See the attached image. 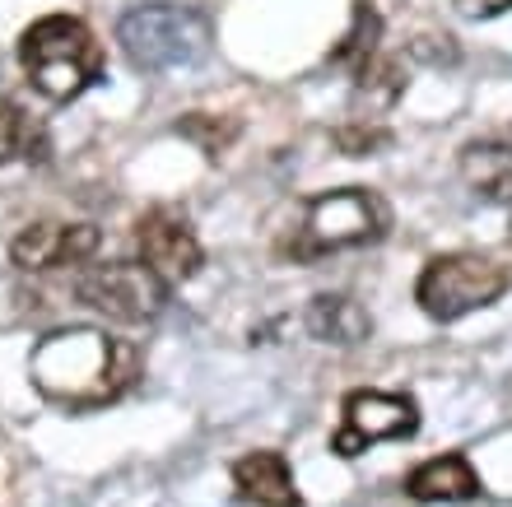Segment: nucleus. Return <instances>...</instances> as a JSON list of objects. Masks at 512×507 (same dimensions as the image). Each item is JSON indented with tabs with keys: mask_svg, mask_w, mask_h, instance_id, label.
I'll list each match as a JSON object with an SVG mask.
<instances>
[{
	"mask_svg": "<svg viewBox=\"0 0 512 507\" xmlns=\"http://www.w3.org/2000/svg\"><path fill=\"white\" fill-rule=\"evenodd\" d=\"M28 373L47 401L66 405V410H98V405L117 401L140 377V349L103 331H89V326H70V331L38 340Z\"/></svg>",
	"mask_w": 512,
	"mask_h": 507,
	"instance_id": "obj_1",
	"label": "nucleus"
},
{
	"mask_svg": "<svg viewBox=\"0 0 512 507\" xmlns=\"http://www.w3.org/2000/svg\"><path fill=\"white\" fill-rule=\"evenodd\" d=\"M19 61H24L28 80L38 94H47L52 103H70L80 98L89 84H98L103 75V47L89 33L84 19L70 14H47L33 28H24L19 38Z\"/></svg>",
	"mask_w": 512,
	"mask_h": 507,
	"instance_id": "obj_2",
	"label": "nucleus"
},
{
	"mask_svg": "<svg viewBox=\"0 0 512 507\" xmlns=\"http://www.w3.org/2000/svg\"><path fill=\"white\" fill-rule=\"evenodd\" d=\"M117 42H122L126 61L135 70H182L196 66L210 52V19L191 5H173V0H154V5H135L117 24Z\"/></svg>",
	"mask_w": 512,
	"mask_h": 507,
	"instance_id": "obj_3",
	"label": "nucleus"
},
{
	"mask_svg": "<svg viewBox=\"0 0 512 507\" xmlns=\"http://www.w3.org/2000/svg\"><path fill=\"white\" fill-rule=\"evenodd\" d=\"M508 294V270L494 256L480 252H447L433 256L429 266L419 270L415 303L429 312L433 321H457L475 307H489Z\"/></svg>",
	"mask_w": 512,
	"mask_h": 507,
	"instance_id": "obj_4",
	"label": "nucleus"
},
{
	"mask_svg": "<svg viewBox=\"0 0 512 507\" xmlns=\"http://www.w3.org/2000/svg\"><path fill=\"white\" fill-rule=\"evenodd\" d=\"M387 233V205L364 187H345V191H322L312 196L303 210V228L289 242V252L298 261H312L322 252H340V247H359Z\"/></svg>",
	"mask_w": 512,
	"mask_h": 507,
	"instance_id": "obj_5",
	"label": "nucleus"
},
{
	"mask_svg": "<svg viewBox=\"0 0 512 507\" xmlns=\"http://www.w3.org/2000/svg\"><path fill=\"white\" fill-rule=\"evenodd\" d=\"M75 294L84 307H94L112 321H154L168 303V284L145 266V261H108V266H89L75 280Z\"/></svg>",
	"mask_w": 512,
	"mask_h": 507,
	"instance_id": "obj_6",
	"label": "nucleus"
},
{
	"mask_svg": "<svg viewBox=\"0 0 512 507\" xmlns=\"http://www.w3.org/2000/svg\"><path fill=\"white\" fill-rule=\"evenodd\" d=\"M419 428V405L401 391H350L345 396V424L331 438V452L336 456H359L368 452L373 442L387 438H410Z\"/></svg>",
	"mask_w": 512,
	"mask_h": 507,
	"instance_id": "obj_7",
	"label": "nucleus"
},
{
	"mask_svg": "<svg viewBox=\"0 0 512 507\" xmlns=\"http://www.w3.org/2000/svg\"><path fill=\"white\" fill-rule=\"evenodd\" d=\"M135 238H140V256H145V266L154 270L163 284L191 280V275L201 270V261H205L201 242H196L191 224L177 210H149L145 219H140V233H135Z\"/></svg>",
	"mask_w": 512,
	"mask_h": 507,
	"instance_id": "obj_8",
	"label": "nucleus"
},
{
	"mask_svg": "<svg viewBox=\"0 0 512 507\" xmlns=\"http://www.w3.org/2000/svg\"><path fill=\"white\" fill-rule=\"evenodd\" d=\"M98 252V228L94 224H28L14 238L10 256L19 270H56V266H84Z\"/></svg>",
	"mask_w": 512,
	"mask_h": 507,
	"instance_id": "obj_9",
	"label": "nucleus"
},
{
	"mask_svg": "<svg viewBox=\"0 0 512 507\" xmlns=\"http://www.w3.org/2000/svg\"><path fill=\"white\" fill-rule=\"evenodd\" d=\"M233 484H238V498L256 507H303L294 489V470L280 452H247L238 466H233Z\"/></svg>",
	"mask_w": 512,
	"mask_h": 507,
	"instance_id": "obj_10",
	"label": "nucleus"
},
{
	"mask_svg": "<svg viewBox=\"0 0 512 507\" xmlns=\"http://www.w3.org/2000/svg\"><path fill=\"white\" fill-rule=\"evenodd\" d=\"M405 494L419 498V503H466V498H480V475L461 452H447L424 461L419 470H410Z\"/></svg>",
	"mask_w": 512,
	"mask_h": 507,
	"instance_id": "obj_11",
	"label": "nucleus"
},
{
	"mask_svg": "<svg viewBox=\"0 0 512 507\" xmlns=\"http://www.w3.org/2000/svg\"><path fill=\"white\" fill-rule=\"evenodd\" d=\"M461 182L489 205H512V145L475 140L461 149Z\"/></svg>",
	"mask_w": 512,
	"mask_h": 507,
	"instance_id": "obj_12",
	"label": "nucleus"
},
{
	"mask_svg": "<svg viewBox=\"0 0 512 507\" xmlns=\"http://www.w3.org/2000/svg\"><path fill=\"white\" fill-rule=\"evenodd\" d=\"M308 331L322 340V345H340L350 349L359 345V340H368V331H373V321H368V312L354 298L345 294H317L308 307Z\"/></svg>",
	"mask_w": 512,
	"mask_h": 507,
	"instance_id": "obj_13",
	"label": "nucleus"
},
{
	"mask_svg": "<svg viewBox=\"0 0 512 507\" xmlns=\"http://www.w3.org/2000/svg\"><path fill=\"white\" fill-rule=\"evenodd\" d=\"M405 94V70L391 56H368L364 66L354 70V112H387L396 98Z\"/></svg>",
	"mask_w": 512,
	"mask_h": 507,
	"instance_id": "obj_14",
	"label": "nucleus"
},
{
	"mask_svg": "<svg viewBox=\"0 0 512 507\" xmlns=\"http://www.w3.org/2000/svg\"><path fill=\"white\" fill-rule=\"evenodd\" d=\"M47 135L19 103H0V168L19 159H42Z\"/></svg>",
	"mask_w": 512,
	"mask_h": 507,
	"instance_id": "obj_15",
	"label": "nucleus"
},
{
	"mask_svg": "<svg viewBox=\"0 0 512 507\" xmlns=\"http://www.w3.org/2000/svg\"><path fill=\"white\" fill-rule=\"evenodd\" d=\"M378 38H382V14L368 5V0H354V19H350V33L340 38V47L331 52V66H345V70H359L368 56H378Z\"/></svg>",
	"mask_w": 512,
	"mask_h": 507,
	"instance_id": "obj_16",
	"label": "nucleus"
},
{
	"mask_svg": "<svg viewBox=\"0 0 512 507\" xmlns=\"http://www.w3.org/2000/svg\"><path fill=\"white\" fill-rule=\"evenodd\" d=\"M177 135L196 140V145L205 149V159H219V154L238 140V121H219V117H205V112H191V117L177 121Z\"/></svg>",
	"mask_w": 512,
	"mask_h": 507,
	"instance_id": "obj_17",
	"label": "nucleus"
},
{
	"mask_svg": "<svg viewBox=\"0 0 512 507\" xmlns=\"http://www.w3.org/2000/svg\"><path fill=\"white\" fill-rule=\"evenodd\" d=\"M391 145V131L378 126V121H345L336 131V149L340 154H350V159H368V154H382Z\"/></svg>",
	"mask_w": 512,
	"mask_h": 507,
	"instance_id": "obj_18",
	"label": "nucleus"
},
{
	"mask_svg": "<svg viewBox=\"0 0 512 507\" xmlns=\"http://www.w3.org/2000/svg\"><path fill=\"white\" fill-rule=\"evenodd\" d=\"M457 10L466 19H494V14L512 10V0H457Z\"/></svg>",
	"mask_w": 512,
	"mask_h": 507,
	"instance_id": "obj_19",
	"label": "nucleus"
}]
</instances>
